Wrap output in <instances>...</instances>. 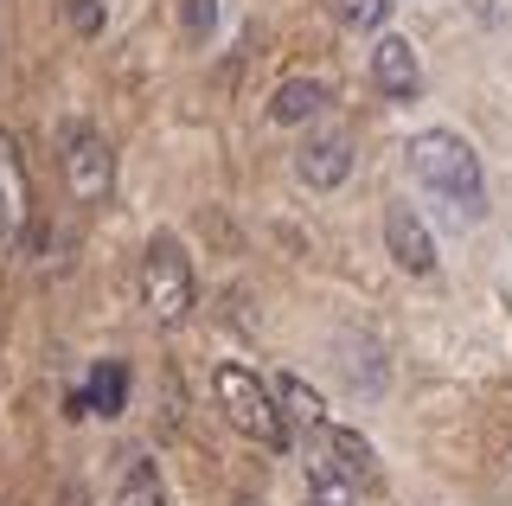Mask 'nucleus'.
<instances>
[{"label":"nucleus","instance_id":"1","mask_svg":"<svg viewBox=\"0 0 512 506\" xmlns=\"http://www.w3.org/2000/svg\"><path fill=\"white\" fill-rule=\"evenodd\" d=\"M404 161H410V173L429 186V193L455 205V218H487V180H480V154H474L461 135L423 129V135H410Z\"/></svg>","mask_w":512,"mask_h":506},{"label":"nucleus","instance_id":"2","mask_svg":"<svg viewBox=\"0 0 512 506\" xmlns=\"http://www.w3.org/2000/svg\"><path fill=\"white\" fill-rule=\"evenodd\" d=\"M212 391H218V410L224 423H231L237 436H250L256 449H282L288 442V417L276 404V391L263 385L250 366H237V359H224V366L212 372Z\"/></svg>","mask_w":512,"mask_h":506},{"label":"nucleus","instance_id":"3","mask_svg":"<svg viewBox=\"0 0 512 506\" xmlns=\"http://www.w3.org/2000/svg\"><path fill=\"white\" fill-rule=\"evenodd\" d=\"M141 308H148L154 327H180L192 314V257L173 231H160L141 250Z\"/></svg>","mask_w":512,"mask_h":506},{"label":"nucleus","instance_id":"4","mask_svg":"<svg viewBox=\"0 0 512 506\" xmlns=\"http://www.w3.org/2000/svg\"><path fill=\"white\" fill-rule=\"evenodd\" d=\"M64 180H71V193L84 205L109 199V186H116V154H109V141L96 129H71V141H64Z\"/></svg>","mask_w":512,"mask_h":506},{"label":"nucleus","instance_id":"5","mask_svg":"<svg viewBox=\"0 0 512 506\" xmlns=\"http://www.w3.org/2000/svg\"><path fill=\"white\" fill-rule=\"evenodd\" d=\"M32 225V180L13 135H0V250H20Z\"/></svg>","mask_w":512,"mask_h":506},{"label":"nucleus","instance_id":"6","mask_svg":"<svg viewBox=\"0 0 512 506\" xmlns=\"http://www.w3.org/2000/svg\"><path fill=\"white\" fill-rule=\"evenodd\" d=\"M384 250H391V263L410 270V276L436 270V237H429V225L410 212V205H391V212H384Z\"/></svg>","mask_w":512,"mask_h":506},{"label":"nucleus","instance_id":"7","mask_svg":"<svg viewBox=\"0 0 512 506\" xmlns=\"http://www.w3.org/2000/svg\"><path fill=\"white\" fill-rule=\"evenodd\" d=\"M372 84L384 90V97H416V90H423V65H416L410 39H378V52H372Z\"/></svg>","mask_w":512,"mask_h":506},{"label":"nucleus","instance_id":"8","mask_svg":"<svg viewBox=\"0 0 512 506\" xmlns=\"http://www.w3.org/2000/svg\"><path fill=\"white\" fill-rule=\"evenodd\" d=\"M295 173L314 186V193H333V186L352 173V141H346V135H320V141H308V148H301V161H295Z\"/></svg>","mask_w":512,"mask_h":506},{"label":"nucleus","instance_id":"9","mask_svg":"<svg viewBox=\"0 0 512 506\" xmlns=\"http://www.w3.org/2000/svg\"><path fill=\"white\" fill-rule=\"evenodd\" d=\"M333 103V90L320 84V77H288V84L269 97V122H282V129H295V122L320 116V109Z\"/></svg>","mask_w":512,"mask_h":506},{"label":"nucleus","instance_id":"10","mask_svg":"<svg viewBox=\"0 0 512 506\" xmlns=\"http://www.w3.org/2000/svg\"><path fill=\"white\" fill-rule=\"evenodd\" d=\"M84 398V417H122L128 404V372L116 366V359H103V366L90 372V391H77Z\"/></svg>","mask_w":512,"mask_h":506},{"label":"nucleus","instance_id":"11","mask_svg":"<svg viewBox=\"0 0 512 506\" xmlns=\"http://www.w3.org/2000/svg\"><path fill=\"white\" fill-rule=\"evenodd\" d=\"M276 404H282L288 423H301V436L327 423V404H320V391L308 385V378H282V385H276Z\"/></svg>","mask_w":512,"mask_h":506},{"label":"nucleus","instance_id":"12","mask_svg":"<svg viewBox=\"0 0 512 506\" xmlns=\"http://www.w3.org/2000/svg\"><path fill=\"white\" fill-rule=\"evenodd\" d=\"M116 506H167V487H160V468L154 462H128L122 474V487H116Z\"/></svg>","mask_w":512,"mask_h":506},{"label":"nucleus","instance_id":"13","mask_svg":"<svg viewBox=\"0 0 512 506\" xmlns=\"http://www.w3.org/2000/svg\"><path fill=\"white\" fill-rule=\"evenodd\" d=\"M391 7L397 0H340V20L352 26V33H372V26L391 20Z\"/></svg>","mask_w":512,"mask_h":506},{"label":"nucleus","instance_id":"14","mask_svg":"<svg viewBox=\"0 0 512 506\" xmlns=\"http://www.w3.org/2000/svg\"><path fill=\"white\" fill-rule=\"evenodd\" d=\"M212 26H218V0H186V39L192 45L212 39Z\"/></svg>","mask_w":512,"mask_h":506},{"label":"nucleus","instance_id":"15","mask_svg":"<svg viewBox=\"0 0 512 506\" xmlns=\"http://www.w3.org/2000/svg\"><path fill=\"white\" fill-rule=\"evenodd\" d=\"M64 20H71L77 33H103V7H96V0H64Z\"/></svg>","mask_w":512,"mask_h":506},{"label":"nucleus","instance_id":"16","mask_svg":"<svg viewBox=\"0 0 512 506\" xmlns=\"http://www.w3.org/2000/svg\"><path fill=\"white\" fill-rule=\"evenodd\" d=\"M58 506H90V494H84V487H64V500Z\"/></svg>","mask_w":512,"mask_h":506}]
</instances>
